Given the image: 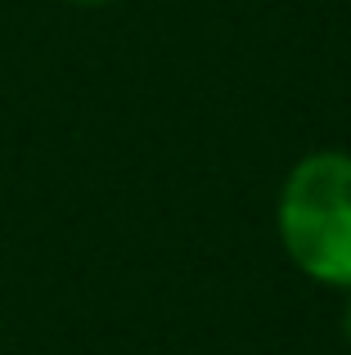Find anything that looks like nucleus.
Wrapping results in <instances>:
<instances>
[{"mask_svg":"<svg viewBox=\"0 0 351 355\" xmlns=\"http://www.w3.org/2000/svg\"><path fill=\"white\" fill-rule=\"evenodd\" d=\"M275 225L289 261L325 288H351V153H307L280 189Z\"/></svg>","mask_w":351,"mask_h":355,"instance_id":"obj_1","label":"nucleus"},{"mask_svg":"<svg viewBox=\"0 0 351 355\" xmlns=\"http://www.w3.org/2000/svg\"><path fill=\"white\" fill-rule=\"evenodd\" d=\"M343 338H347V347H351V288H343Z\"/></svg>","mask_w":351,"mask_h":355,"instance_id":"obj_2","label":"nucleus"},{"mask_svg":"<svg viewBox=\"0 0 351 355\" xmlns=\"http://www.w3.org/2000/svg\"><path fill=\"white\" fill-rule=\"evenodd\" d=\"M63 5H86L90 9V5H108V0H63Z\"/></svg>","mask_w":351,"mask_h":355,"instance_id":"obj_3","label":"nucleus"}]
</instances>
